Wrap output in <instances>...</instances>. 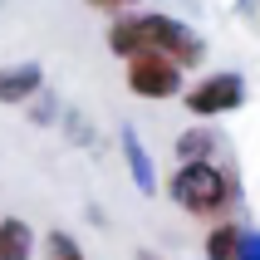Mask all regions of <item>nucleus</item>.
<instances>
[{
  "instance_id": "obj_1",
  "label": "nucleus",
  "mask_w": 260,
  "mask_h": 260,
  "mask_svg": "<svg viewBox=\"0 0 260 260\" xmlns=\"http://www.w3.org/2000/svg\"><path fill=\"white\" fill-rule=\"evenodd\" d=\"M108 49L118 59L128 54H167L177 59L182 69H197L206 59V40L187 20H177V15H162V10H128V15H113V25H108Z\"/></svg>"
},
{
  "instance_id": "obj_2",
  "label": "nucleus",
  "mask_w": 260,
  "mask_h": 260,
  "mask_svg": "<svg viewBox=\"0 0 260 260\" xmlns=\"http://www.w3.org/2000/svg\"><path fill=\"white\" fill-rule=\"evenodd\" d=\"M167 197H172L187 216L197 221H221L241 202V177L231 167H221L216 157H202V162H177L172 182H167Z\"/></svg>"
},
{
  "instance_id": "obj_3",
  "label": "nucleus",
  "mask_w": 260,
  "mask_h": 260,
  "mask_svg": "<svg viewBox=\"0 0 260 260\" xmlns=\"http://www.w3.org/2000/svg\"><path fill=\"white\" fill-rule=\"evenodd\" d=\"M123 84H128L133 99H147V103H167V99H182L187 88V69L167 54H128V69H123Z\"/></svg>"
},
{
  "instance_id": "obj_4",
  "label": "nucleus",
  "mask_w": 260,
  "mask_h": 260,
  "mask_svg": "<svg viewBox=\"0 0 260 260\" xmlns=\"http://www.w3.org/2000/svg\"><path fill=\"white\" fill-rule=\"evenodd\" d=\"M246 79L236 69H216V74H202L197 84L182 88V103H187V113L197 118V123H211V118H226L236 113L241 103H246Z\"/></svg>"
},
{
  "instance_id": "obj_5",
  "label": "nucleus",
  "mask_w": 260,
  "mask_h": 260,
  "mask_svg": "<svg viewBox=\"0 0 260 260\" xmlns=\"http://www.w3.org/2000/svg\"><path fill=\"white\" fill-rule=\"evenodd\" d=\"M40 88H44V64H35V59H25V64H5V69H0V103L25 108Z\"/></svg>"
},
{
  "instance_id": "obj_6",
  "label": "nucleus",
  "mask_w": 260,
  "mask_h": 260,
  "mask_svg": "<svg viewBox=\"0 0 260 260\" xmlns=\"http://www.w3.org/2000/svg\"><path fill=\"white\" fill-rule=\"evenodd\" d=\"M35 226L25 216H0V260H35Z\"/></svg>"
},
{
  "instance_id": "obj_7",
  "label": "nucleus",
  "mask_w": 260,
  "mask_h": 260,
  "mask_svg": "<svg viewBox=\"0 0 260 260\" xmlns=\"http://www.w3.org/2000/svg\"><path fill=\"white\" fill-rule=\"evenodd\" d=\"M123 162H128V172H133V182H138V191H143V197H157V172H152V157H147L143 138H138L133 128H123Z\"/></svg>"
},
{
  "instance_id": "obj_8",
  "label": "nucleus",
  "mask_w": 260,
  "mask_h": 260,
  "mask_svg": "<svg viewBox=\"0 0 260 260\" xmlns=\"http://www.w3.org/2000/svg\"><path fill=\"white\" fill-rule=\"evenodd\" d=\"M177 162H202V157H216V147H221V138L211 128H202V123H191L187 133H177Z\"/></svg>"
},
{
  "instance_id": "obj_9",
  "label": "nucleus",
  "mask_w": 260,
  "mask_h": 260,
  "mask_svg": "<svg viewBox=\"0 0 260 260\" xmlns=\"http://www.w3.org/2000/svg\"><path fill=\"white\" fill-rule=\"evenodd\" d=\"M236 246H241V226L221 216V221H211V231H206L202 255L206 260H236Z\"/></svg>"
},
{
  "instance_id": "obj_10",
  "label": "nucleus",
  "mask_w": 260,
  "mask_h": 260,
  "mask_svg": "<svg viewBox=\"0 0 260 260\" xmlns=\"http://www.w3.org/2000/svg\"><path fill=\"white\" fill-rule=\"evenodd\" d=\"M44 260H84V246L69 231H44Z\"/></svg>"
},
{
  "instance_id": "obj_11",
  "label": "nucleus",
  "mask_w": 260,
  "mask_h": 260,
  "mask_svg": "<svg viewBox=\"0 0 260 260\" xmlns=\"http://www.w3.org/2000/svg\"><path fill=\"white\" fill-rule=\"evenodd\" d=\"M236 260H260V231L241 226V246H236Z\"/></svg>"
},
{
  "instance_id": "obj_12",
  "label": "nucleus",
  "mask_w": 260,
  "mask_h": 260,
  "mask_svg": "<svg viewBox=\"0 0 260 260\" xmlns=\"http://www.w3.org/2000/svg\"><path fill=\"white\" fill-rule=\"evenodd\" d=\"M88 10H103V15H128V10H138L143 0H84Z\"/></svg>"
},
{
  "instance_id": "obj_13",
  "label": "nucleus",
  "mask_w": 260,
  "mask_h": 260,
  "mask_svg": "<svg viewBox=\"0 0 260 260\" xmlns=\"http://www.w3.org/2000/svg\"><path fill=\"white\" fill-rule=\"evenodd\" d=\"M133 260H162V255H157V250H138Z\"/></svg>"
}]
</instances>
